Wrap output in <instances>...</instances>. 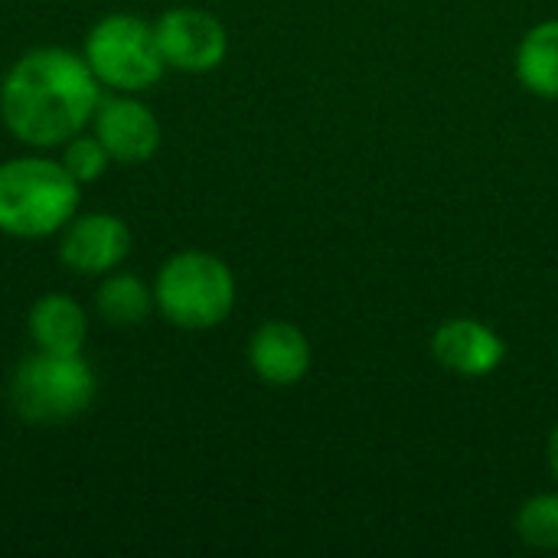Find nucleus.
Returning a JSON list of instances; mask_svg holds the SVG:
<instances>
[{"mask_svg":"<svg viewBox=\"0 0 558 558\" xmlns=\"http://www.w3.org/2000/svg\"><path fill=\"white\" fill-rule=\"evenodd\" d=\"M314 363L311 340L288 320H265L248 340V366L265 386H298Z\"/></svg>","mask_w":558,"mask_h":558,"instance_id":"9d476101","label":"nucleus"},{"mask_svg":"<svg viewBox=\"0 0 558 558\" xmlns=\"http://www.w3.org/2000/svg\"><path fill=\"white\" fill-rule=\"evenodd\" d=\"M517 536L530 549H558V490L523 500V507L517 510Z\"/></svg>","mask_w":558,"mask_h":558,"instance_id":"4468645a","label":"nucleus"},{"mask_svg":"<svg viewBox=\"0 0 558 558\" xmlns=\"http://www.w3.org/2000/svg\"><path fill=\"white\" fill-rule=\"evenodd\" d=\"M131 252V229L114 213L72 216L62 226L59 258L78 275H108Z\"/></svg>","mask_w":558,"mask_h":558,"instance_id":"6e6552de","label":"nucleus"},{"mask_svg":"<svg viewBox=\"0 0 558 558\" xmlns=\"http://www.w3.org/2000/svg\"><path fill=\"white\" fill-rule=\"evenodd\" d=\"M154 291L128 271H108V278L95 291V311L111 327H137L154 311Z\"/></svg>","mask_w":558,"mask_h":558,"instance_id":"ddd939ff","label":"nucleus"},{"mask_svg":"<svg viewBox=\"0 0 558 558\" xmlns=\"http://www.w3.org/2000/svg\"><path fill=\"white\" fill-rule=\"evenodd\" d=\"M546 461H549V471L558 481V425L549 432V441H546Z\"/></svg>","mask_w":558,"mask_h":558,"instance_id":"dca6fc26","label":"nucleus"},{"mask_svg":"<svg viewBox=\"0 0 558 558\" xmlns=\"http://www.w3.org/2000/svg\"><path fill=\"white\" fill-rule=\"evenodd\" d=\"M95 137L118 163H144L160 147V121L157 114L134 98L131 92H114L95 108Z\"/></svg>","mask_w":558,"mask_h":558,"instance_id":"0eeeda50","label":"nucleus"},{"mask_svg":"<svg viewBox=\"0 0 558 558\" xmlns=\"http://www.w3.org/2000/svg\"><path fill=\"white\" fill-rule=\"evenodd\" d=\"M85 62L95 78L111 92H144L160 82L167 62L157 46V33L134 13H108L85 36Z\"/></svg>","mask_w":558,"mask_h":558,"instance_id":"39448f33","label":"nucleus"},{"mask_svg":"<svg viewBox=\"0 0 558 558\" xmlns=\"http://www.w3.org/2000/svg\"><path fill=\"white\" fill-rule=\"evenodd\" d=\"M432 356L438 360L441 369L454 376L484 379L504 366L507 343L490 324L477 317H451L441 320L438 330L432 333Z\"/></svg>","mask_w":558,"mask_h":558,"instance_id":"1a4fd4ad","label":"nucleus"},{"mask_svg":"<svg viewBox=\"0 0 558 558\" xmlns=\"http://www.w3.org/2000/svg\"><path fill=\"white\" fill-rule=\"evenodd\" d=\"M517 78L536 98H558V20H543L517 46Z\"/></svg>","mask_w":558,"mask_h":558,"instance_id":"f8f14e48","label":"nucleus"},{"mask_svg":"<svg viewBox=\"0 0 558 558\" xmlns=\"http://www.w3.org/2000/svg\"><path fill=\"white\" fill-rule=\"evenodd\" d=\"M98 392L95 369L82 353L36 350L10 376V405L23 422L56 425L82 415Z\"/></svg>","mask_w":558,"mask_h":558,"instance_id":"20e7f679","label":"nucleus"},{"mask_svg":"<svg viewBox=\"0 0 558 558\" xmlns=\"http://www.w3.org/2000/svg\"><path fill=\"white\" fill-rule=\"evenodd\" d=\"M154 304L180 330H213L235 307L232 268L209 252H177L157 271Z\"/></svg>","mask_w":558,"mask_h":558,"instance_id":"7ed1b4c3","label":"nucleus"},{"mask_svg":"<svg viewBox=\"0 0 558 558\" xmlns=\"http://www.w3.org/2000/svg\"><path fill=\"white\" fill-rule=\"evenodd\" d=\"M111 157L101 147V141L92 134H75L62 144V167L78 180V183H95L98 177H105Z\"/></svg>","mask_w":558,"mask_h":558,"instance_id":"2eb2a0df","label":"nucleus"},{"mask_svg":"<svg viewBox=\"0 0 558 558\" xmlns=\"http://www.w3.org/2000/svg\"><path fill=\"white\" fill-rule=\"evenodd\" d=\"M29 340L46 353H82L88 337V317L69 294H43L29 307Z\"/></svg>","mask_w":558,"mask_h":558,"instance_id":"9b49d317","label":"nucleus"},{"mask_svg":"<svg viewBox=\"0 0 558 558\" xmlns=\"http://www.w3.org/2000/svg\"><path fill=\"white\" fill-rule=\"evenodd\" d=\"M157 46L167 62V69H180L190 75L213 72L226 62L229 52V33L209 10L199 7H173L157 23Z\"/></svg>","mask_w":558,"mask_h":558,"instance_id":"423d86ee","label":"nucleus"},{"mask_svg":"<svg viewBox=\"0 0 558 558\" xmlns=\"http://www.w3.org/2000/svg\"><path fill=\"white\" fill-rule=\"evenodd\" d=\"M78 180L49 157H13L0 163V232L46 239L78 213Z\"/></svg>","mask_w":558,"mask_h":558,"instance_id":"f03ea898","label":"nucleus"},{"mask_svg":"<svg viewBox=\"0 0 558 558\" xmlns=\"http://www.w3.org/2000/svg\"><path fill=\"white\" fill-rule=\"evenodd\" d=\"M101 82L85 56L62 46L23 52L0 85V118L29 147H62L92 124Z\"/></svg>","mask_w":558,"mask_h":558,"instance_id":"f257e3e1","label":"nucleus"}]
</instances>
